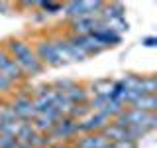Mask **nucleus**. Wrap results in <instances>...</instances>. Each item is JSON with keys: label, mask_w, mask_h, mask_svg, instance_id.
Segmentation results:
<instances>
[{"label": "nucleus", "mask_w": 157, "mask_h": 148, "mask_svg": "<svg viewBox=\"0 0 157 148\" xmlns=\"http://www.w3.org/2000/svg\"><path fill=\"white\" fill-rule=\"evenodd\" d=\"M6 47V51L12 56V59L16 61V65L20 67V71L26 77H37L45 71L43 63L39 61V57L33 51V46L28 42V39L22 38H8L6 42L2 43Z\"/></svg>", "instance_id": "nucleus-1"}, {"label": "nucleus", "mask_w": 157, "mask_h": 148, "mask_svg": "<svg viewBox=\"0 0 157 148\" xmlns=\"http://www.w3.org/2000/svg\"><path fill=\"white\" fill-rule=\"evenodd\" d=\"M114 122L122 126H130V128H137V130H144L145 134L151 132L157 126V115L155 113H144L137 111L134 107H126L116 118H112Z\"/></svg>", "instance_id": "nucleus-2"}, {"label": "nucleus", "mask_w": 157, "mask_h": 148, "mask_svg": "<svg viewBox=\"0 0 157 148\" xmlns=\"http://www.w3.org/2000/svg\"><path fill=\"white\" fill-rule=\"evenodd\" d=\"M32 46H33L36 56L39 57V61L43 63V67H63V65H67V63L63 61L61 53H59L55 42H53V38H39Z\"/></svg>", "instance_id": "nucleus-3"}, {"label": "nucleus", "mask_w": 157, "mask_h": 148, "mask_svg": "<svg viewBox=\"0 0 157 148\" xmlns=\"http://www.w3.org/2000/svg\"><path fill=\"white\" fill-rule=\"evenodd\" d=\"M104 4L106 2H102V0H69L63 4V14L69 20L98 16L100 10L104 8Z\"/></svg>", "instance_id": "nucleus-4"}, {"label": "nucleus", "mask_w": 157, "mask_h": 148, "mask_svg": "<svg viewBox=\"0 0 157 148\" xmlns=\"http://www.w3.org/2000/svg\"><path fill=\"white\" fill-rule=\"evenodd\" d=\"M110 125V118L102 113L90 111L85 118L77 121V128H78V134H90V132H102L104 128Z\"/></svg>", "instance_id": "nucleus-5"}, {"label": "nucleus", "mask_w": 157, "mask_h": 148, "mask_svg": "<svg viewBox=\"0 0 157 148\" xmlns=\"http://www.w3.org/2000/svg\"><path fill=\"white\" fill-rule=\"evenodd\" d=\"M0 71H2V75L8 77L14 85H20V83L26 79V75L20 71V67L16 65V61L12 59V56L6 51V47H4L2 43H0Z\"/></svg>", "instance_id": "nucleus-6"}, {"label": "nucleus", "mask_w": 157, "mask_h": 148, "mask_svg": "<svg viewBox=\"0 0 157 148\" xmlns=\"http://www.w3.org/2000/svg\"><path fill=\"white\" fill-rule=\"evenodd\" d=\"M10 113L18 118L20 122H29L36 117V109H33V101L28 95H18L10 105Z\"/></svg>", "instance_id": "nucleus-7"}, {"label": "nucleus", "mask_w": 157, "mask_h": 148, "mask_svg": "<svg viewBox=\"0 0 157 148\" xmlns=\"http://www.w3.org/2000/svg\"><path fill=\"white\" fill-rule=\"evenodd\" d=\"M78 134V128H77V121L69 117H63L53 125V128L49 130V136L55 138V140H69V138H75Z\"/></svg>", "instance_id": "nucleus-8"}, {"label": "nucleus", "mask_w": 157, "mask_h": 148, "mask_svg": "<svg viewBox=\"0 0 157 148\" xmlns=\"http://www.w3.org/2000/svg\"><path fill=\"white\" fill-rule=\"evenodd\" d=\"M92 38L98 42V46H100L102 49H108V47H114V46H118V43L122 42V36L118 32H114L108 24H104L100 20V26H98L94 32L90 34Z\"/></svg>", "instance_id": "nucleus-9"}, {"label": "nucleus", "mask_w": 157, "mask_h": 148, "mask_svg": "<svg viewBox=\"0 0 157 148\" xmlns=\"http://www.w3.org/2000/svg\"><path fill=\"white\" fill-rule=\"evenodd\" d=\"M98 26H100V18H98V16L69 20V30H71V36H88V34H92Z\"/></svg>", "instance_id": "nucleus-10"}, {"label": "nucleus", "mask_w": 157, "mask_h": 148, "mask_svg": "<svg viewBox=\"0 0 157 148\" xmlns=\"http://www.w3.org/2000/svg\"><path fill=\"white\" fill-rule=\"evenodd\" d=\"M69 39H71V43H73V46H75L85 57L98 56V53L104 51V49L98 46V42L90 36V34H88V36H69Z\"/></svg>", "instance_id": "nucleus-11"}, {"label": "nucleus", "mask_w": 157, "mask_h": 148, "mask_svg": "<svg viewBox=\"0 0 157 148\" xmlns=\"http://www.w3.org/2000/svg\"><path fill=\"white\" fill-rule=\"evenodd\" d=\"M53 42H55V46L59 49V53H61L63 61L65 63H71V61H85V56H82L78 49L71 43V39L69 38H53Z\"/></svg>", "instance_id": "nucleus-12"}, {"label": "nucleus", "mask_w": 157, "mask_h": 148, "mask_svg": "<svg viewBox=\"0 0 157 148\" xmlns=\"http://www.w3.org/2000/svg\"><path fill=\"white\" fill-rule=\"evenodd\" d=\"M106 136L102 132H90V134H81L75 140V148H104Z\"/></svg>", "instance_id": "nucleus-13"}, {"label": "nucleus", "mask_w": 157, "mask_h": 148, "mask_svg": "<svg viewBox=\"0 0 157 148\" xmlns=\"http://www.w3.org/2000/svg\"><path fill=\"white\" fill-rule=\"evenodd\" d=\"M130 107L137 109V111H144V113H155L157 111V97L155 95H144V97L136 99Z\"/></svg>", "instance_id": "nucleus-14"}, {"label": "nucleus", "mask_w": 157, "mask_h": 148, "mask_svg": "<svg viewBox=\"0 0 157 148\" xmlns=\"http://www.w3.org/2000/svg\"><path fill=\"white\" fill-rule=\"evenodd\" d=\"M36 6H39L45 14H59V12H63V2H51V0H41V2H36Z\"/></svg>", "instance_id": "nucleus-15"}, {"label": "nucleus", "mask_w": 157, "mask_h": 148, "mask_svg": "<svg viewBox=\"0 0 157 148\" xmlns=\"http://www.w3.org/2000/svg\"><path fill=\"white\" fill-rule=\"evenodd\" d=\"M14 89H16V85L8 77H4L2 71H0V95H10V93H14Z\"/></svg>", "instance_id": "nucleus-16"}, {"label": "nucleus", "mask_w": 157, "mask_h": 148, "mask_svg": "<svg viewBox=\"0 0 157 148\" xmlns=\"http://www.w3.org/2000/svg\"><path fill=\"white\" fill-rule=\"evenodd\" d=\"M104 148H137V142L132 140H120V142H106Z\"/></svg>", "instance_id": "nucleus-17"}, {"label": "nucleus", "mask_w": 157, "mask_h": 148, "mask_svg": "<svg viewBox=\"0 0 157 148\" xmlns=\"http://www.w3.org/2000/svg\"><path fill=\"white\" fill-rule=\"evenodd\" d=\"M141 46H144V47H155V46H157V38H155V36H145V38H141Z\"/></svg>", "instance_id": "nucleus-18"}, {"label": "nucleus", "mask_w": 157, "mask_h": 148, "mask_svg": "<svg viewBox=\"0 0 157 148\" xmlns=\"http://www.w3.org/2000/svg\"><path fill=\"white\" fill-rule=\"evenodd\" d=\"M0 125H2V115H0Z\"/></svg>", "instance_id": "nucleus-19"}, {"label": "nucleus", "mask_w": 157, "mask_h": 148, "mask_svg": "<svg viewBox=\"0 0 157 148\" xmlns=\"http://www.w3.org/2000/svg\"><path fill=\"white\" fill-rule=\"evenodd\" d=\"M0 107H2V99H0Z\"/></svg>", "instance_id": "nucleus-20"}]
</instances>
